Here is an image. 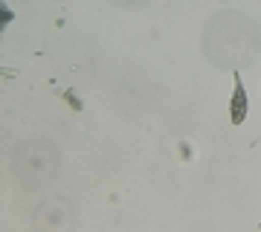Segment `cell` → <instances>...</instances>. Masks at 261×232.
<instances>
[{
	"label": "cell",
	"instance_id": "1",
	"mask_svg": "<svg viewBox=\"0 0 261 232\" xmlns=\"http://www.w3.org/2000/svg\"><path fill=\"white\" fill-rule=\"evenodd\" d=\"M247 90H244V82L241 75L235 73V90H232V102H229V119H232V125H241L244 119H247Z\"/></svg>",
	"mask_w": 261,
	"mask_h": 232
}]
</instances>
